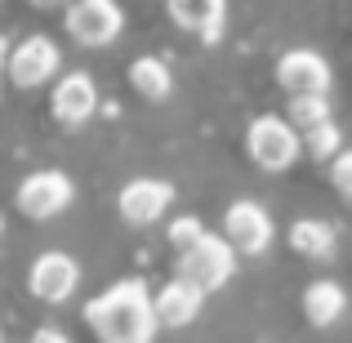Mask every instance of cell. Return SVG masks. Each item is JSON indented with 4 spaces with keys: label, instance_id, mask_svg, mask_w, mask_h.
<instances>
[{
    "label": "cell",
    "instance_id": "21",
    "mask_svg": "<svg viewBox=\"0 0 352 343\" xmlns=\"http://www.w3.org/2000/svg\"><path fill=\"white\" fill-rule=\"evenodd\" d=\"M32 343H72V339L63 335V330H54V326H41V330L32 335Z\"/></svg>",
    "mask_w": 352,
    "mask_h": 343
},
{
    "label": "cell",
    "instance_id": "1",
    "mask_svg": "<svg viewBox=\"0 0 352 343\" xmlns=\"http://www.w3.org/2000/svg\"><path fill=\"white\" fill-rule=\"evenodd\" d=\"M85 321L98 330L103 343H152L156 339L152 299H147V285L138 276H125V281L107 285L85 308Z\"/></svg>",
    "mask_w": 352,
    "mask_h": 343
},
{
    "label": "cell",
    "instance_id": "8",
    "mask_svg": "<svg viewBox=\"0 0 352 343\" xmlns=\"http://www.w3.org/2000/svg\"><path fill=\"white\" fill-rule=\"evenodd\" d=\"M27 285H32L36 299L63 303V299H67V294L80 285V267H76V258H67L63 250H50V254H41V258L32 263V276H27Z\"/></svg>",
    "mask_w": 352,
    "mask_h": 343
},
{
    "label": "cell",
    "instance_id": "15",
    "mask_svg": "<svg viewBox=\"0 0 352 343\" xmlns=\"http://www.w3.org/2000/svg\"><path fill=\"white\" fill-rule=\"evenodd\" d=\"M129 80H134V89H138L143 98H152V103L170 98V89H174L170 67H165L161 58H152V54H143V58H134V63H129Z\"/></svg>",
    "mask_w": 352,
    "mask_h": 343
},
{
    "label": "cell",
    "instance_id": "3",
    "mask_svg": "<svg viewBox=\"0 0 352 343\" xmlns=\"http://www.w3.org/2000/svg\"><path fill=\"white\" fill-rule=\"evenodd\" d=\"M245 147H250V156H254V165H263V170H290L303 152L299 134H294L290 120H281V116H254V125H250V134H245Z\"/></svg>",
    "mask_w": 352,
    "mask_h": 343
},
{
    "label": "cell",
    "instance_id": "20",
    "mask_svg": "<svg viewBox=\"0 0 352 343\" xmlns=\"http://www.w3.org/2000/svg\"><path fill=\"white\" fill-rule=\"evenodd\" d=\"M330 183L352 201V152H339L335 161H330Z\"/></svg>",
    "mask_w": 352,
    "mask_h": 343
},
{
    "label": "cell",
    "instance_id": "14",
    "mask_svg": "<svg viewBox=\"0 0 352 343\" xmlns=\"http://www.w3.org/2000/svg\"><path fill=\"white\" fill-rule=\"evenodd\" d=\"M344 308H348V294L339 281H312L303 290V312H308L312 326H335L344 317Z\"/></svg>",
    "mask_w": 352,
    "mask_h": 343
},
{
    "label": "cell",
    "instance_id": "12",
    "mask_svg": "<svg viewBox=\"0 0 352 343\" xmlns=\"http://www.w3.org/2000/svg\"><path fill=\"white\" fill-rule=\"evenodd\" d=\"M201 299L206 294L197 290V285H188V281H165L161 290L152 294V317H156V326H188V321H197V312H201Z\"/></svg>",
    "mask_w": 352,
    "mask_h": 343
},
{
    "label": "cell",
    "instance_id": "5",
    "mask_svg": "<svg viewBox=\"0 0 352 343\" xmlns=\"http://www.w3.org/2000/svg\"><path fill=\"white\" fill-rule=\"evenodd\" d=\"M63 23L80 45H107L125 27V14H120L116 0H76V5H67Z\"/></svg>",
    "mask_w": 352,
    "mask_h": 343
},
{
    "label": "cell",
    "instance_id": "13",
    "mask_svg": "<svg viewBox=\"0 0 352 343\" xmlns=\"http://www.w3.org/2000/svg\"><path fill=\"white\" fill-rule=\"evenodd\" d=\"M170 18L201 41H219L223 36V0H170Z\"/></svg>",
    "mask_w": 352,
    "mask_h": 343
},
{
    "label": "cell",
    "instance_id": "25",
    "mask_svg": "<svg viewBox=\"0 0 352 343\" xmlns=\"http://www.w3.org/2000/svg\"><path fill=\"white\" fill-rule=\"evenodd\" d=\"M67 5H76V0H67Z\"/></svg>",
    "mask_w": 352,
    "mask_h": 343
},
{
    "label": "cell",
    "instance_id": "16",
    "mask_svg": "<svg viewBox=\"0 0 352 343\" xmlns=\"http://www.w3.org/2000/svg\"><path fill=\"white\" fill-rule=\"evenodd\" d=\"M290 245L308 258H330L335 254V228L321 223V219H299L290 228Z\"/></svg>",
    "mask_w": 352,
    "mask_h": 343
},
{
    "label": "cell",
    "instance_id": "23",
    "mask_svg": "<svg viewBox=\"0 0 352 343\" xmlns=\"http://www.w3.org/2000/svg\"><path fill=\"white\" fill-rule=\"evenodd\" d=\"M0 63H5V36H0Z\"/></svg>",
    "mask_w": 352,
    "mask_h": 343
},
{
    "label": "cell",
    "instance_id": "22",
    "mask_svg": "<svg viewBox=\"0 0 352 343\" xmlns=\"http://www.w3.org/2000/svg\"><path fill=\"white\" fill-rule=\"evenodd\" d=\"M32 5H41V9H54V5H67V0H32Z\"/></svg>",
    "mask_w": 352,
    "mask_h": 343
},
{
    "label": "cell",
    "instance_id": "17",
    "mask_svg": "<svg viewBox=\"0 0 352 343\" xmlns=\"http://www.w3.org/2000/svg\"><path fill=\"white\" fill-rule=\"evenodd\" d=\"M326 120H330L326 94H294L290 98V129L294 134H308V129L326 125Z\"/></svg>",
    "mask_w": 352,
    "mask_h": 343
},
{
    "label": "cell",
    "instance_id": "19",
    "mask_svg": "<svg viewBox=\"0 0 352 343\" xmlns=\"http://www.w3.org/2000/svg\"><path fill=\"white\" fill-rule=\"evenodd\" d=\"M201 236H206V228H201V219H192V214H183V219H174V223H170V241H174L179 250L197 245Z\"/></svg>",
    "mask_w": 352,
    "mask_h": 343
},
{
    "label": "cell",
    "instance_id": "18",
    "mask_svg": "<svg viewBox=\"0 0 352 343\" xmlns=\"http://www.w3.org/2000/svg\"><path fill=\"white\" fill-rule=\"evenodd\" d=\"M299 143L308 147V152L317 156V161H326V156H330V161H335V156L344 152V147H339V143H344V138H339V125H335V120H326V125L308 129V134H303Z\"/></svg>",
    "mask_w": 352,
    "mask_h": 343
},
{
    "label": "cell",
    "instance_id": "2",
    "mask_svg": "<svg viewBox=\"0 0 352 343\" xmlns=\"http://www.w3.org/2000/svg\"><path fill=\"white\" fill-rule=\"evenodd\" d=\"M232 272H236V250L228 245L223 236H210L206 232L197 245L179 250V281L197 285L201 294L219 290L223 281H232Z\"/></svg>",
    "mask_w": 352,
    "mask_h": 343
},
{
    "label": "cell",
    "instance_id": "4",
    "mask_svg": "<svg viewBox=\"0 0 352 343\" xmlns=\"http://www.w3.org/2000/svg\"><path fill=\"white\" fill-rule=\"evenodd\" d=\"M72 197H76V188H72V179L63 170H36L18 183V210H23L27 219L63 214V210L72 206Z\"/></svg>",
    "mask_w": 352,
    "mask_h": 343
},
{
    "label": "cell",
    "instance_id": "6",
    "mask_svg": "<svg viewBox=\"0 0 352 343\" xmlns=\"http://www.w3.org/2000/svg\"><path fill=\"white\" fill-rule=\"evenodd\" d=\"M58 45L50 41V36H27L23 45H14L9 49V80H14L18 89H32L41 85V80H50L54 71H58Z\"/></svg>",
    "mask_w": 352,
    "mask_h": 343
},
{
    "label": "cell",
    "instance_id": "24",
    "mask_svg": "<svg viewBox=\"0 0 352 343\" xmlns=\"http://www.w3.org/2000/svg\"><path fill=\"white\" fill-rule=\"evenodd\" d=\"M0 232H5V219H0Z\"/></svg>",
    "mask_w": 352,
    "mask_h": 343
},
{
    "label": "cell",
    "instance_id": "9",
    "mask_svg": "<svg viewBox=\"0 0 352 343\" xmlns=\"http://www.w3.org/2000/svg\"><path fill=\"white\" fill-rule=\"evenodd\" d=\"M276 80L294 94H326L330 89V63L317 49H290L276 58Z\"/></svg>",
    "mask_w": 352,
    "mask_h": 343
},
{
    "label": "cell",
    "instance_id": "10",
    "mask_svg": "<svg viewBox=\"0 0 352 343\" xmlns=\"http://www.w3.org/2000/svg\"><path fill=\"white\" fill-rule=\"evenodd\" d=\"M170 201H174V188L165 179H129L125 188H120L116 206L129 223H156V219L170 210Z\"/></svg>",
    "mask_w": 352,
    "mask_h": 343
},
{
    "label": "cell",
    "instance_id": "7",
    "mask_svg": "<svg viewBox=\"0 0 352 343\" xmlns=\"http://www.w3.org/2000/svg\"><path fill=\"white\" fill-rule=\"evenodd\" d=\"M223 241L232 250H241V254H258V250H267V241H272V219H267V210L254 206V201H236V206H228Z\"/></svg>",
    "mask_w": 352,
    "mask_h": 343
},
{
    "label": "cell",
    "instance_id": "11",
    "mask_svg": "<svg viewBox=\"0 0 352 343\" xmlns=\"http://www.w3.org/2000/svg\"><path fill=\"white\" fill-rule=\"evenodd\" d=\"M98 112V89L89 71H67V76L54 85V116L63 125H80Z\"/></svg>",
    "mask_w": 352,
    "mask_h": 343
}]
</instances>
